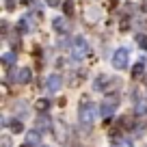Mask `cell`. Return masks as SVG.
<instances>
[{
	"instance_id": "obj_15",
	"label": "cell",
	"mask_w": 147,
	"mask_h": 147,
	"mask_svg": "<svg viewBox=\"0 0 147 147\" xmlns=\"http://www.w3.org/2000/svg\"><path fill=\"white\" fill-rule=\"evenodd\" d=\"M15 59H18L15 52H5V54H2V63H5V67H11V65L15 63Z\"/></svg>"
},
{
	"instance_id": "obj_14",
	"label": "cell",
	"mask_w": 147,
	"mask_h": 147,
	"mask_svg": "<svg viewBox=\"0 0 147 147\" xmlns=\"http://www.w3.org/2000/svg\"><path fill=\"white\" fill-rule=\"evenodd\" d=\"M143 71H145V61H138V63L132 67V78H134V80H136V78H141V76H143Z\"/></svg>"
},
{
	"instance_id": "obj_20",
	"label": "cell",
	"mask_w": 147,
	"mask_h": 147,
	"mask_svg": "<svg viewBox=\"0 0 147 147\" xmlns=\"http://www.w3.org/2000/svg\"><path fill=\"white\" fill-rule=\"evenodd\" d=\"M63 11H65V15H71V13H74V5H71V2H65V5H63Z\"/></svg>"
},
{
	"instance_id": "obj_13",
	"label": "cell",
	"mask_w": 147,
	"mask_h": 147,
	"mask_svg": "<svg viewBox=\"0 0 147 147\" xmlns=\"http://www.w3.org/2000/svg\"><path fill=\"white\" fill-rule=\"evenodd\" d=\"M26 143H30V145H39L41 143V134H39L37 128H32V132L26 134Z\"/></svg>"
},
{
	"instance_id": "obj_18",
	"label": "cell",
	"mask_w": 147,
	"mask_h": 147,
	"mask_svg": "<svg viewBox=\"0 0 147 147\" xmlns=\"http://www.w3.org/2000/svg\"><path fill=\"white\" fill-rule=\"evenodd\" d=\"M136 43L147 50V35H136Z\"/></svg>"
},
{
	"instance_id": "obj_4",
	"label": "cell",
	"mask_w": 147,
	"mask_h": 147,
	"mask_svg": "<svg viewBox=\"0 0 147 147\" xmlns=\"http://www.w3.org/2000/svg\"><path fill=\"white\" fill-rule=\"evenodd\" d=\"M128 61H130L128 48H119V50H115V54H113V67H115V69H125V67H128Z\"/></svg>"
},
{
	"instance_id": "obj_27",
	"label": "cell",
	"mask_w": 147,
	"mask_h": 147,
	"mask_svg": "<svg viewBox=\"0 0 147 147\" xmlns=\"http://www.w3.org/2000/svg\"><path fill=\"white\" fill-rule=\"evenodd\" d=\"M20 2H24V5H26V2H30V0H20Z\"/></svg>"
},
{
	"instance_id": "obj_25",
	"label": "cell",
	"mask_w": 147,
	"mask_h": 147,
	"mask_svg": "<svg viewBox=\"0 0 147 147\" xmlns=\"http://www.w3.org/2000/svg\"><path fill=\"white\" fill-rule=\"evenodd\" d=\"M121 147H132V145H130L128 141H121Z\"/></svg>"
},
{
	"instance_id": "obj_1",
	"label": "cell",
	"mask_w": 147,
	"mask_h": 147,
	"mask_svg": "<svg viewBox=\"0 0 147 147\" xmlns=\"http://www.w3.org/2000/svg\"><path fill=\"white\" fill-rule=\"evenodd\" d=\"M95 115H97V106L91 104L87 97H82V100H80V123L91 128L93 121H95Z\"/></svg>"
},
{
	"instance_id": "obj_5",
	"label": "cell",
	"mask_w": 147,
	"mask_h": 147,
	"mask_svg": "<svg viewBox=\"0 0 147 147\" xmlns=\"http://www.w3.org/2000/svg\"><path fill=\"white\" fill-rule=\"evenodd\" d=\"M100 18H102V11H100V7H95V5L87 7V11H84V22H87L89 26L97 24V22H100Z\"/></svg>"
},
{
	"instance_id": "obj_22",
	"label": "cell",
	"mask_w": 147,
	"mask_h": 147,
	"mask_svg": "<svg viewBox=\"0 0 147 147\" xmlns=\"http://www.w3.org/2000/svg\"><path fill=\"white\" fill-rule=\"evenodd\" d=\"M0 147H11V138H9V136H2V141H0Z\"/></svg>"
},
{
	"instance_id": "obj_12",
	"label": "cell",
	"mask_w": 147,
	"mask_h": 147,
	"mask_svg": "<svg viewBox=\"0 0 147 147\" xmlns=\"http://www.w3.org/2000/svg\"><path fill=\"white\" fill-rule=\"evenodd\" d=\"M50 106H52V102L48 100V97H41V100L35 102V110H37V113H48Z\"/></svg>"
},
{
	"instance_id": "obj_9",
	"label": "cell",
	"mask_w": 147,
	"mask_h": 147,
	"mask_svg": "<svg viewBox=\"0 0 147 147\" xmlns=\"http://www.w3.org/2000/svg\"><path fill=\"white\" fill-rule=\"evenodd\" d=\"M108 84H110V78L106 76V74H100V76L95 78V82H93V89H95V91H104Z\"/></svg>"
},
{
	"instance_id": "obj_8",
	"label": "cell",
	"mask_w": 147,
	"mask_h": 147,
	"mask_svg": "<svg viewBox=\"0 0 147 147\" xmlns=\"http://www.w3.org/2000/svg\"><path fill=\"white\" fill-rule=\"evenodd\" d=\"M35 128L39 130V132H46V130H52V128H54V123H52V121L41 113V117H39V119H35Z\"/></svg>"
},
{
	"instance_id": "obj_23",
	"label": "cell",
	"mask_w": 147,
	"mask_h": 147,
	"mask_svg": "<svg viewBox=\"0 0 147 147\" xmlns=\"http://www.w3.org/2000/svg\"><path fill=\"white\" fill-rule=\"evenodd\" d=\"M0 30H2V35H7V30H9V24L2 22V28H0Z\"/></svg>"
},
{
	"instance_id": "obj_17",
	"label": "cell",
	"mask_w": 147,
	"mask_h": 147,
	"mask_svg": "<svg viewBox=\"0 0 147 147\" xmlns=\"http://www.w3.org/2000/svg\"><path fill=\"white\" fill-rule=\"evenodd\" d=\"M11 130H13V132H24V123H22V121H18V119L11 121Z\"/></svg>"
},
{
	"instance_id": "obj_6",
	"label": "cell",
	"mask_w": 147,
	"mask_h": 147,
	"mask_svg": "<svg viewBox=\"0 0 147 147\" xmlns=\"http://www.w3.org/2000/svg\"><path fill=\"white\" fill-rule=\"evenodd\" d=\"M61 87H63V80H61L59 74H52V76H48V80H46V89H48L50 93H56Z\"/></svg>"
},
{
	"instance_id": "obj_11",
	"label": "cell",
	"mask_w": 147,
	"mask_h": 147,
	"mask_svg": "<svg viewBox=\"0 0 147 147\" xmlns=\"http://www.w3.org/2000/svg\"><path fill=\"white\" fill-rule=\"evenodd\" d=\"M52 28H54L59 35L67 32V20H65V18H54V20H52Z\"/></svg>"
},
{
	"instance_id": "obj_10",
	"label": "cell",
	"mask_w": 147,
	"mask_h": 147,
	"mask_svg": "<svg viewBox=\"0 0 147 147\" xmlns=\"http://www.w3.org/2000/svg\"><path fill=\"white\" fill-rule=\"evenodd\" d=\"M32 80V71L28 67H22V69H18V82L20 84H28Z\"/></svg>"
},
{
	"instance_id": "obj_2",
	"label": "cell",
	"mask_w": 147,
	"mask_h": 147,
	"mask_svg": "<svg viewBox=\"0 0 147 147\" xmlns=\"http://www.w3.org/2000/svg\"><path fill=\"white\" fill-rule=\"evenodd\" d=\"M89 41L84 39L82 35H78L76 39H74V46H71V56H74V61H82V59H87V54H89Z\"/></svg>"
},
{
	"instance_id": "obj_16",
	"label": "cell",
	"mask_w": 147,
	"mask_h": 147,
	"mask_svg": "<svg viewBox=\"0 0 147 147\" xmlns=\"http://www.w3.org/2000/svg\"><path fill=\"white\" fill-rule=\"evenodd\" d=\"M136 115L138 117L147 115V104H145V102H138V104H136Z\"/></svg>"
},
{
	"instance_id": "obj_7",
	"label": "cell",
	"mask_w": 147,
	"mask_h": 147,
	"mask_svg": "<svg viewBox=\"0 0 147 147\" xmlns=\"http://www.w3.org/2000/svg\"><path fill=\"white\" fill-rule=\"evenodd\" d=\"M32 28H35V22H32V15H24V18L18 22V30H20V32H30Z\"/></svg>"
},
{
	"instance_id": "obj_19",
	"label": "cell",
	"mask_w": 147,
	"mask_h": 147,
	"mask_svg": "<svg viewBox=\"0 0 147 147\" xmlns=\"http://www.w3.org/2000/svg\"><path fill=\"white\" fill-rule=\"evenodd\" d=\"M2 2H5V9L7 11H13L15 5H18V0H2Z\"/></svg>"
},
{
	"instance_id": "obj_24",
	"label": "cell",
	"mask_w": 147,
	"mask_h": 147,
	"mask_svg": "<svg viewBox=\"0 0 147 147\" xmlns=\"http://www.w3.org/2000/svg\"><path fill=\"white\" fill-rule=\"evenodd\" d=\"M46 2H48V5H50V7H56V5H59V2H61V0H46Z\"/></svg>"
},
{
	"instance_id": "obj_21",
	"label": "cell",
	"mask_w": 147,
	"mask_h": 147,
	"mask_svg": "<svg viewBox=\"0 0 147 147\" xmlns=\"http://www.w3.org/2000/svg\"><path fill=\"white\" fill-rule=\"evenodd\" d=\"M119 28H121V30H130V20L123 18V20L119 22Z\"/></svg>"
},
{
	"instance_id": "obj_3",
	"label": "cell",
	"mask_w": 147,
	"mask_h": 147,
	"mask_svg": "<svg viewBox=\"0 0 147 147\" xmlns=\"http://www.w3.org/2000/svg\"><path fill=\"white\" fill-rule=\"evenodd\" d=\"M117 106H119V100H117V95L104 97V102H102V106H100V115L104 117V119H110V117L115 115Z\"/></svg>"
},
{
	"instance_id": "obj_26",
	"label": "cell",
	"mask_w": 147,
	"mask_h": 147,
	"mask_svg": "<svg viewBox=\"0 0 147 147\" xmlns=\"http://www.w3.org/2000/svg\"><path fill=\"white\" fill-rule=\"evenodd\" d=\"M20 147H32V145H30V143H24V145H20Z\"/></svg>"
}]
</instances>
